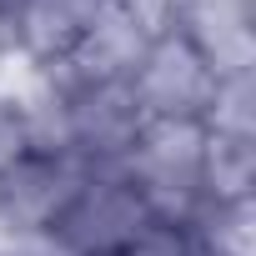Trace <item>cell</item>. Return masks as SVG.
I'll use <instances>...</instances> for the list:
<instances>
[{
  "instance_id": "cell-1",
  "label": "cell",
  "mask_w": 256,
  "mask_h": 256,
  "mask_svg": "<svg viewBox=\"0 0 256 256\" xmlns=\"http://www.w3.org/2000/svg\"><path fill=\"white\" fill-rule=\"evenodd\" d=\"M126 176L136 181L151 221H181V226L221 221V211L206 196V126L146 120L126 156Z\"/></svg>"
},
{
  "instance_id": "cell-2",
  "label": "cell",
  "mask_w": 256,
  "mask_h": 256,
  "mask_svg": "<svg viewBox=\"0 0 256 256\" xmlns=\"http://www.w3.org/2000/svg\"><path fill=\"white\" fill-rule=\"evenodd\" d=\"M216 66L201 56V46L176 26V10L161 20V30L151 36V46L141 50L136 70H131V100L146 120H186V126H206L211 96H216Z\"/></svg>"
},
{
  "instance_id": "cell-3",
  "label": "cell",
  "mask_w": 256,
  "mask_h": 256,
  "mask_svg": "<svg viewBox=\"0 0 256 256\" xmlns=\"http://www.w3.org/2000/svg\"><path fill=\"white\" fill-rule=\"evenodd\" d=\"M146 226L151 211L126 166H96L60 211V221L50 226L46 246L56 256H126Z\"/></svg>"
},
{
  "instance_id": "cell-4",
  "label": "cell",
  "mask_w": 256,
  "mask_h": 256,
  "mask_svg": "<svg viewBox=\"0 0 256 256\" xmlns=\"http://www.w3.org/2000/svg\"><path fill=\"white\" fill-rule=\"evenodd\" d=\"M90 171L96 166L56 146H30L10 166H0V241L6 246L46 241Z\"/></svg>"
},
{
  "instance_id": "cell-5",
  "label": "cell",
  "mask_w": 256,
  "mask_h": 256,
  "mask_svg": "<svg viewBox=\"0 0 256 256\" xmlns=\"http://www.w3.org/2000/svg\"><path fill=\"white\" fill-rule=\"evenodd\" d=\"M256 191V136H216L206 131V196L226 211H251Z\"/></svg>"
},
{
  "instance_id": "cell-6",
  "label": "cell",
  "mask_w": 256,
  "mask_h": 256,
  "mask_svg": "<svg viewBox=\"0 0 256 256\" xmlns=\"http://www.w3.org/2000/svg\"><path fill=\"white\" fill-rule=\"evenodd\" d=\"M206 131L216 136H256V70L221 76L211 110H206Z\"/></svg>"
},
{
  "instance_id": "cell-7",
  "label": "cell",
  "mask_w": 256,
  "mask_h": 256,
  "mask_svg": "<svg viewBox=\"0 0 256 256\" xmlns=\"http://www.w3.org/2000/svg\"><path fill=\"white\" fill-rule=\"evenodd\" d=\"M30 146H36V131H30L26 86H20V76L6 66V70H0V166H10V161L26 156Z\"/></svg>"
},
{
  "instance_id": "cell-8",
  "label": "cell",
  "mask_w": 256,
  "mask_h": 256,
  "mask_svg": "<svg viewBox=\"0 0 256 256\" xmlns=\"http://www.w3.org/2000/svg\"><path fill=\"white\" fill-rule=\"evenodd\" d=\"M16 6H20V0H0V26L10 20V10H16Z\"/></svg>"
}]
</instances>
